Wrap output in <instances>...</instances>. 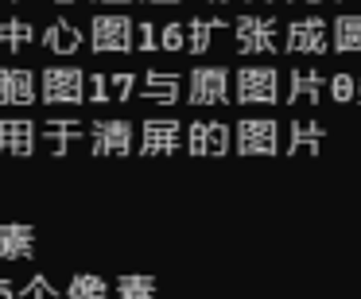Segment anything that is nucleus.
<instances>
[{
    "mask_svg": "<svg viewBox=\"0 0 361 299\" xmlns=\"http://www.w3.org/2000/svg\"><path fill=\"white\" fill-rule=\"evenodd\" d=\"M82 136H90V125H78V121H59V117L55 121H43V140L51 144L55 156H66Z\"/></svg>",
    "mask_w": 361,
    "mask_h": 299,
    "instance_id": "nucleus-16",
    "label": "nucleus"
},
{
    "mask_svg": "<svg viewBox=\"0 0 361 299\" xmlns=\"http://www.w3.org/2000/svg\"><path fill=\"white\" fill-rule=\"evenodd\" d=\"M136 47H140V51H164V47H159V28L148 24V20L136 24Z\"/></svg>",
    "mask_w": 361,
    "mask_h": 299,
    "instance_id": "nucleus-29",
    "label": "nucleus"
},
{
    "mask_svg": "<svg viewBox=\"0 0 361 299\" xmlns=\"http://www.w3.org/2000/svg\"><path fill=\"white\" fill-rule=\"evenodd\" d=\"M136 47L133 20L128 16H94L90 24V51L97 55H128Z\"/></svg>",
    "mask_w": 361,
    "mask_h": 299,
    "instance_id": "nucleus-3",
    "label": "nucleus"
},
{
    "mask_svg": "<svg viewBox=\"0 0 361 299\" xmlns=\"http://www.w3.org/2000/svg\"><path fill=\"white\" fill-rule=\"evenodd\" d=\"M190 105H226L229 102V71L221 66H195L187 78Z\"/></svg>",
    "mask_w": 361,
    "mask_h": 299,
    "instance_id": "nucleus-6",
    "label": "nucleus"
},
{
    "mask_svg": "<svg viewBox=\"0 0 361 299\" xmlns=\"http://www.w3.org/2000/svg\"><path fill=\"white\" fill-rule=\"evenodd\" d=\"M159 47L164 51H187V28L183 24H164L159 28Z\"/></svg>",
    "mask_w": 361,
    "mask_h": 299,
    "instance_id": "nucleus-28",
    "label": "nucleus"
},
{
    "mask_svg": "<svg viewBox=\"0 0 361 299\" xmlns=\"http://www.w3.org/2000/svg\"><path fill=\"white\" fill-rule=\"evenodd\" d=\"M249 4H257V0H249ZM260 4H272V0H260Z\"/></svg>",
    "mask_w": 361,
    "mask_h": 299,
    "instance_id": "nucleus-36",
    "label": "nucleus"
},
{
    "mask_svg": "<svg viewBox=\"0 0 361 299\" xmlns=\"http://www.w3.org/2000/svg\"><path fill=\"white\" fill-rule=\"evenodd\" d=\"M113 299H156V280L152 276H121L113 283Z\"/></svg>",
    "mask_w": 361,
    "mask_h": 299,
    "instance_id": "nucleus-22",
    "label": "nucleus"
},
{
    "mask_svg": "<svg viewBox=\"0 0 361 299\" xmlns=\"http://www.w3.org/2000/svg\"><path fill=\"white\" fill-rule=\"evenodd\" d=\"M35 152V125L27 117L0 121V156H32Z\"/></svg>",
    "mask_w": 361,
    "mask_h": 299,
    "instance_id": "nucleus-14",
    "label": "nucleus"
},
{
    "mask_svg": "<svg viewBox=\"0 0 361 299\" xmlns=\"http://www.w3.org/2000/svg\"><path fill=\"white\" fill-rule=\"evenodd\" d=\"M237 32V51L241 55H276L280 51V24L272 16H241L233 24Z\"/></svg>",
    "mask_w": 361,
    "mask_h": 299,
    "instance_id": "nucleus-5",
    "label": "nucleus"
},
{
    "mask_svg": "<svg viewBox=\"0 0 361 299\" xmlns=\"http://www.w3.org/2000/svg\"><path fill=\"white\" fill-rule=\"evenodd\" d=\"M20 299H66V291L51 288V280L39 272V276H32V280H27V288L20 291Z\"/></svg>",
    "mask_w": 361,
    "mask_h": 299,
    "instance_id": "nucleus-24",
    "label": "nucleus"
},
{
    "mask_svg": "<svg viewBox=\"0 0 361 299\" xmlns=\"http://www.w3.org/2000/svg\"><path fill=\"white\" fill-rule=\"evenodd\" d=\"M66 299H113V288L94 272H78L66 283Z\"/></svg>",
    "mask_w": 361,
    "mask_h": 299,
    "instance_id": "nucleus-21",
    "label": "nucleus"
},
{
    "mask_svg": "<svg viewBox=\"0 0 361 299\" xmlns=\"http://www.w3.org/2000/svg\"><path fill=\"white\" fill-rule=\"evenodd\" d=\"M94 4H128V0H94Z\"/></svg>",
    "mask_w": 361,
    "mask_h": 299,
    "instance_id": "nucleus-32",
    "label": "nucleus"
},
{
    "mask_svg": "<svg viewBox=\"0 0 361 299\" xmlns=\"http://www.w3.org/2000/svg\"><path fill=\"white\" fill-rule=\"evenodd\" d=\"M206 4H226V0H206Z\"/></svg>",
    "mask_w": 361,
    "mask_h": 299,
    "instance_id": "nucleus-35",
    "label": "nucleus"
},
{
    "mask_svg": "<svg viewBox=\"0 0 361 299\" xmlns=\"http://www.w3.org/2000/svg\"><path fill=\"white\" fill-rule=\"evenodd\" d=\"M90 74L78 66H43V102L47 105H82Z\"/></svg>",
    "mask_w": 361,
    "mask_h": 299,
    "instance_id": "nucleus-2",
    "label": "nucleus"
},
{
    "mask_svg": "<svg viewBox=\"0 0 361 299\" xmlns=\"http://www.w3.org/2000/svg\"><path fill=\"white\" fill-rule=\"evenodd\" d=\"M183 133L187 128L175 117H148L140 125V152L144 156H175L183 148Z\"/></svg>",
    "mask_w": 361,
    "mask_h": 299,
    "instance_id": "nucleus-7",
    "label": "nucleus"
},
{
    "mask_svg": "<svg viewBox=\"0 0 361 299\" xmlns=\"http://www.w3.org/2000/svg\"><path fill=\"white\" fill-rule=\"evenodd\" d=\"M109 90H113V102H133V94H136V74H133V71L109 74Z\"/></svg>",
    "mask_w": 361,
    "mask_h": 299,
    "instance_id": "nucleus-25",
    "label": "nucleus"
},
{
    "mask_svg": "<svg viewBox=\"0 0 361 299\" xmlns=\"http://www.w3.org/2000/svg\"><path fill=\"white\" fill-rule=\"evenodd\" d=\"M330 47L338 55H361V16H338L330 24Z\"/></svg>",
    "mask_w": 361,
    "mask_h": 299,
    "instance_id": "nucleus-20",
    "label": "nucleus"
},
{
    "mask_svg": "<svg viewBox=\"0 0 361 299\" xmlns=\"http://www.w3.org/2000/svg\"><path fill=\"white\" fill-rule=\"evenodd\" d=\"M233 148L241 152V156H276V152H280V125H276L272 117H264V121H257V117L237 121Z\"/></svg>",
    "mask_w": 361,
    "mask_h": 299,
    "instance_id": "nucleus-4",
    "label": "nucleus"
},
{
    "mask_svg": "<svg viewBox=\"0 0 361 299\" xmlns=\"http://www.w3.org/2000/svg\"><path fill=\"white\" fill-rule=\"evenodd\" d=\"M288 51H299V55H326L330 51V24L322 16H303L288 24Z\"/></svg>",
    "mask_w": 361,
    "mask_h": 299,
    "instance_id": "nucleus-8",
    "label": "nucleus"
},
{
    "mask_svg": "<svg viewBox=\"0 0 361 299\" xmlns=\"http://www.w3.org/2000/svg\"><path fill=\"white\" fill-rule=\"evenodd\" d=\"M0 299H20V291L12 288V280H0Z\"/></svg>",
    "mask_w": 361,
    "mask_h": 299,
    "instance_id": "nucleus-30",
    "label": "nucleus"
},
{
    "mask_svg": "<svg viewBox=\"0 0 361 299\" xmlns=\"http://www.w3.org/2000/svg\"><path fill=\"white\" fill-rule=\"evenodd\" d=\"M221 28H229V20L221 16H195L187 24V51L190 55H206L214 43V32H221Z\"/></svg>",
    "mask_w": 361,
    "mask_h": 299,
    "instance_id": "nucleus-19",
    "label": "nucleus"
},
{
    "mask_svg": "<svg viewBox=\"0 0 361 299\" xmlns=\"http://www.w3.org/2000/svg\"><path fill=\"white\" fill-rule=\"evenodd\" d=\"M342 4H350V0H342Z\"/></svg>",
    "mask_w": 361,
    "mask_h": 299,
    "instance_id": "nucleus-38",
    "label": "nucleus"
},
{
    "mask_svg": "<svg viewBox=\"0 0 361 299\" xmlns=\"http://www.w3.org/2000/svg\"><path fill=\"white\" fill-rule=\"evenodd\" d=\"M140 97L152 105H179L183 102V78L175 71H148L140 82Z\"/></svg>",
    "mask_w": 361,
    "mask_h": 299,
    "instance_id": "nucleus-12",
    "label": "nucleus"
},
{
    "mask_svg": "<svg viewBox=\"0 0 361 299\" xmlns=\"http://www.w3.org/2000/svg\"><path fill=\"white\" fill-rule=\"evenodd\" d=\"M288 102L291 105H319L322 102V71L319 66H291Z\"/></svg>",
    "mask_w": 361,
    "mask_h": 299,
    "instance_id": "nucleus-13",
    "label": "nucleus"
},
{
    "mask_svg": "<svg viewBox=\"0 0 361 299\" xmlns=\"http://www.w3.org/2000/svg\"><path fill=\"white\" fill-rule=\"evenodd\" d=\"M237 105H276L280 102V71L276 66H241L233 78Z\"/></svg>",
    "mask_w": 361,
    "mask_h": 299,
    "instance_id": "nucleus-1",
    "label": "nucleus"
},
{
    "mask_svg": "<svg viewBox=\"0 0 361 299\" xmlns=\"http://www.w3.org/2000/svg\"><path fill=\"white\" fill-rule=\"evenodd\" d=\"M55 4H74V0H55Z\"/></svg>",
    "mask_w": 361,
    "mask_h": 299,
    "instance_id": "nucleus-37",
    "label": "nucleus"
},
{
    "mask_svg": "<svg viewBox=\"0 0 361 299\" xmlns=\"http://www.w3.org/2000/svg\"><path fill=\"white\" fill-rule=\"evenodd\" d=\"M288 4H322V0H288Z\"/></svg>",
    "mask_w": 361,
    "mask_h": 299,
    "instance_id": "nucleus-31",
    "label": "nucleus"
},
{
    "mask_svg": "<svg viewBox=\"0 0 361 299\" xmlns=\"http://www.w3.org/2000/svg\"><path fill=\"white\" fill-rule=\"evenodd\" d=\"M0 105H35V74L24 66H0Z\"/></svg>",
    "mask_w": 361,
    "mask_h": 299,
    "instance_id": "nucleus-11",
    "label": "nucleus"
},
{
    "mask_svg": "<svg viewBox=\"0 0 361 299\" xmlns=\"http://www.w3.org/2000/svg\"><path fill=\"white\" fill-rule=\"evenodd\" d=\"M357 102H361V74H357Z\"/></svg>",
    "mask_w": 361,
    "mask_h": 299,
    "instance_id": "nucleus-34",
    "label": "nucleus"
},
{
    "mask_svg": "<svg viewBox=\"0 0 361 299\" xmlns=\"http://www.w3.org/2000/svg\"><path fill=\"white\" fill-rule=\"evenodd\" d=\"M32 39H35V28L27 20H0V47L24 51Z\"/></svg>",
    "mask_w": 361,
    "mask_h": 299,
    "instance_id": "nucleus-23",
    "label": "nucleus"
},
{
    "mask_svg": "<svg viewBox=\"0 0 361 299\" xmlns=\"http://www.w3.org/2000/svg\"><path fill=\"white\" fill-rule=\"evenodd\" d=\"M322 136H326V128H322L319 121H291L288 156H299V152H307V156H319Z\"/></svg>",
    "mask_w": 361,
    "mask_h": 299,
    "instance_id": "nucleus-18",
    "label": "nucleus"
},
{
    "mask_svg": "<svg viewBox=\"0 0 361 299\" xmlns=\"http://www.w3.org/2000/svg\"><path fill=\"white\" fill-rule=\"evenodd\" d=\"M326 90H330V97H334V102H353V97H357V82H353V74H334V78L326 82Z\"/></svg>",
    "mask_w": 361,
    "mask_h": 299,
    "instance_id": "nucleus-26",
    "label": "nucleus"
},
{
    "mask_svg": "<svg viewBox=\"0 0 361 299\" xmlns=\"http://www.w3.org/2000/svg\"><path fill=\"white\" fill-rule=\"evenodd\" d=\"M43 47H47L51 55H74V51L82 47L78 24H71V20H51L47 32H43Z\"/></svg>",
    "mask_w": 361,
    "mask_h": 299,
    "instance_id": "nucleus-17",
    "label": "nucleus"
},
{
    "mask_svg": "<svg viewBox=\"0 0 361 299\" xmlns=\"http://www.w3.org/2000/svg\"><path fill=\"white\" fill-rule=\"evenodd\" d=\"M35 252V229L24 221H4L0 226V260H27Z\"/></svg>",
    "mask_w": 361,
    "mask_h": 299,
    "instance_id": "nucleus-15",
    "label": "nucleus"
},
{
    "mask_svg": "<svg viewBox=\"0 0 361 299\" xmlns=\"http://www.w3.org/2000/svg\"><path fill=\"white\" fill-rule=\"evenodd\" d=\"M187 152L190 156H226L229 125H221V121H195L187 128Z\"/></svg>",
    "mask_w": 361,
    "mask_h": 299,
    "instance_id": "nucleus-10",
    "label": "nucleus"
},
{
    "mask_svg": "<svg viewBox=\"0 0 361 299\" xmlns=\"http://www.w3.org/2000/svg\"><path fill=\"white\" fill-rule=\"evenodd\" d=\"M148 4H179V0H148Z\"/></svg>",
    "mask_w": 361,
    "mask_h": 299,
    "instance_id": "nucleus-33",
    "label": "nucleus"
},
{
    "mask_svg": "<svg viewBox=\"0 0 361 299\" xmlns=\"http://www.w3.org/2000/svg\"><path fill=\"white\" fill-rule=\"evenodd\" d=\"M86 102H90V105H105V102H113L109 78H105L102 71H94V74H90V82H86Z\"/></svg>",
    "mask_w": 361,
    "mask_h": 299,
    "instance_id": "nucleus-27",
    "label": "nucleus"
},
{
    "mask_svg": "<svg viewBox=\"0 0 361 299\" xmlns=\"http://www.w3.org/2000/svg\"><path fill=\"white\" fill-rule=\"evenodd\" d=\"M133 125L128 121H94L90 125V152L94 156H128Z\"/></svg>",
    "mask_w": 361,
    "mask_h": 299,
    "instance_id": "nucleus-9",
    "label": "nucleus"
}]
</instances>
